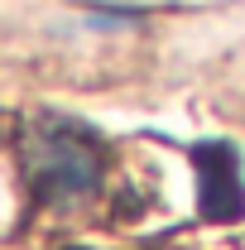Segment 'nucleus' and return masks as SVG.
<instances>
[{"instance_id": "f257e3e1", "label": "nucleus", "mask_w": 245, "mask_h": 250, "mask_svg": "<svg viewBox=\"0 0 245 250\" xmlns=\"http://www.w3.org/2000/svg\"><path fill=\"white\" fill-rule=\"evenodd\" d=\"M15 154L39 202H77L101 188L111 149L101 130L62 111H34L15 125Z\"/></svg>"}, {"instance_id": "f03ea898", "label": "nucleus", "mask_w": 245, "mask_h": 250, "mask_svg": "<svg viewBox=\"0 0 245 250\" xmlns=\"http://www.w3.org/2000/svg\"><path fill=\"white\" fill-rule=\"evenodd\" d=\"M187 164L197 173V207L207 221H241L245 217V173H241V154L236 145H192Z\"/></svg>"}, {"instance_id": "7ed1b4c3", "label": "nucleus", "mask_w": 245, "mask_h": 250, "mask_svg": "<svg viewBox=\"0 0 245 250\" xmlns=\"http://www.w3.org/2000/svg\"><path fill=\"white\" fill-rule=\"evenodd\" d=\"M87 24H92V29H101V34H116V29H130V24H140V15H135V10H96Z\"/></svg>"}]
</instances>
